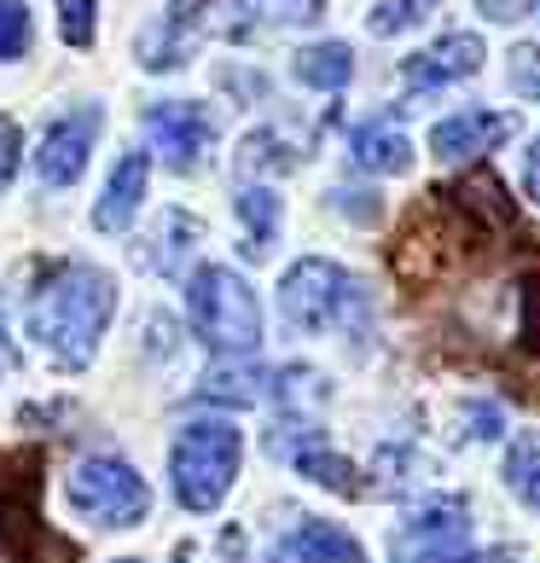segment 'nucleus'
<instances>
[{
  "mask_svg": "<svg viewBox=\"0 0 540 563\" xmlns=\"http://www.w3.org/2000/svg\"><path fill=\"white\" fill-rule=\"evenodd\" d=\"M524 186H529V198L540 203V140L529 145V157H524Z\"/></svg>",
  "mask_w": 540,
  "mask_h": 563,
  "instance_id": "29",
  "label": "nucleus"
},
{
  "mask_svg": "<svg viewBox=\"0 0 540 563\" xmlns=\"http://www.w3.org/2000/svg\"><path fill=\"white\" fill-rule=\"evenodd\" d=\"M279 314L297 331H366V290L326 256H302L279 279Z\"/></svg>",
  "mask_w": 540,
  "mask_h": 563,
  "instance_id": "2",
  "label": "nucleus"
},
{
  "mask_svg": "<svg viewBox=\"0 0 540 563\" xmlns=\"http://www.w3.org/2000/svg\"><path fill=\"white\" fill-rule=\"evenodd\" d=\"M465 412H471V424H476V430H471L476 442H494V435H506V412H500V407H483V401H471Z\"/></svg>",
  "mask_w": 540,
  "mask_h": 563,
  "instance_id": "25",
  "label": "nucleus"
},
{
  "mask_svg": "<svg viewBox=\"0 0 540 563\" xmlns=\"http://www.w3.org/2000/svg\"><path fill=\"white\" fill-rule=\"evenodd\" d=\"M524 349L540 354V279L524 285Z\"/></svg>",
  "mask_w": 540,
  "mask_h": 563,
  "instance_id": "26",
  "label": "nucleus"
},
{
  "mask_svg": "<svg viewBox=\"0 0 540 563\" xmlns=\"http://www.w3.org/2000/svg\"><path fill=\"white\" fill-rule=\"evenodd\" d=\"M511 88L517 93H535L540 99V47H511Z\"/></svg>",
  "mask_w": 540,
  "mask_h": 563,
  "instance_id": "23",
  "label": "nucleus"
},
{
  "mask_svg": "<svg viewBox=\"0 0 540 563\" xmlns=\"http://www.w3.org/2000/svg\"><path fill=\"white\" fill-rule=\"evenodd\" d=\"M453 203H460V210H476V216H494V227H511V203H506L494 175H471L460 192H453Z\"/></svg>",
  "mask_w": 540,
  "mask_h": 563,
  "instance_id": "19",
  "label": "nucleus"
},
{
  "mask_svg": "<svg viewBox=\"0 0 540 563\" xmlns=\"http://www.w3.org/2000/svg\"><path fill=\"white\" fill-rule=\"evenodd\" d=\"M476 7H483L488 18H517V12H511V0H476Z\"/></svg>",
  "mask_w": 540,
  "mask_h": 563,
  "instance_id": "30",
  "label": "nucleus"
},
{
  "mask_svg": "<svg viewBox=\"0 0 540 563\" xmlns=\"http://www.w3.org/2000/svg\"><path fill=\"white\" fill-rule=\"evenodd\" d=\"M117 314V279L93 262H53L30 290V338L58 372H81Z\"/></svg>",
  "mask_w": 540,
  "mask_h": 563,
  "instance_id": "1",
  "label": "nucleus"
},
{
  "mask_svg": "<svg viewBox=\"0 0 540 563\" xmlns=\"http://www.w3.org/2000/svg\"><path fill=\"white\" fill-rule=\"evenodd\" d=\"M430 7H442V0H384V7L372 12V35H401L412 24H425Z\"/></svg>",
  "mask_w": 540,
  "mask_h": 563,
  "instance_id": "20",
  "label": "nucleus"
},
{
  "mask_svg": "<svg viewBox=\"0 0 540 563\" xmlns=\"http://www.w3.org/2000/svg\"><path fill=\"white\" fill-rule=\"evenodd\" d=\"M517 122L506 111H460V117H442L430 129V145H436V157L442 163H471V157H483L494 152L500 140H511Z\"/></svg>",
  "mask_w": 540,
  "mask_h": 563,
  "instance_id": "11",
  "label": "nucleus"
},
{
  "mask_svg": "<svg viewBox=\"0 0 540 563\" xmlns=\"http://www.w3.org/2000/svg\"><path fill=\"white\" fill-rule=\"evenodd\" d=\"M186 320L216 354H256L262 343V302L233 267H198L186 279Z\"/></svg>",
  "mask_w": 540,
  "mask_h": 563,
  "instance_id": "3",
  "label": "nucleus"
},
{
  "mask_svg": "<svg viewBox=\"0 0 540 563\" xmlns=\"http://www.w3.org/2000/svg\"><path fill=\"white\" fill-rule=\"evenodd\" d=\"M18 163H24V140H18V122L0 117V186H12Z\"/></svg>",
  "mask_w": 540,
  "mask_h": 563,
  "instance_id": "24",
  "label": "nucleus"
},
{
  "mask_svg": "<svg viewBox=\"0 0 540 563\" xmlns=\"http://www.w3.org/2000/svg\"><path fill=\"white\" fill-rule=\"evenodd\" d=\"M145 134H152V152H163L169 169L192 175L216 140V122L192 99H157V106H145Z\"/></svg>",
  "mask_w": 540,
  "mask_h": 563,
  "instance_id": "8",
  "label": "nucleus"
},
{
  "mask_svg": "<svg viewBox=\"0 0 540 563\" xmlns=\"http://www.w3.org/2000/svg\"><path fill=\"white\" fill-rule=\"evenodd\" d=\"M203 7V0H175V24H186V18H192Z\"/></svg>",
  "mask_w": 540,
  "mask_h": 563,
  "instance_id": "31",
  "label": "nucleus"
},
{
  "mask_svg": "<svg viewBox=\"0 0 540 563\" xmlns=\"http://www.w3.org/2000/svg\"><path fill=\"white\" fill-rule=\"evenodd\" d=\"M274 453L285 459L290 471H302L308 483H320V488H331V494H361V483H355V465L326 442L320 430H290V435H274Z\"/></svg>",
  "mask_w": 540,
  "mask_h": 563,
  "instance_id": "10",
  "label": "nucleus"
},
{
  "mask_svg": "<svg viewBox=\"0 0 540 563\" xmlns=\"http://www.w3.org/2000/svg\"><path fill=\"white\" fill-rule=\"evenodd\" d=\"M290 70H297L302 88L338 93V88H349V76H355V53H349L343 41H315V47H302L290 58Z\"/></svg>",
  "mask_w": 540,
  "mask_h": 563,
  "instance_id": "15",
  "label": "nucleus"
},
{
  "mask_svg": "<svg viewBox=\"0 0 540 563\" xmlns=\"http://www.w3.org/2000/svg\"><path fill=\"white\" fill-rule=\"evenodd\" d=\"M349 157H355V169L366 175H407L412 169V145L401 129H389V122H366V129L349 134Z\"/></svg>",
  "mask_w": 540,
  "mask_h": 563,
  "instance_id": "14",
  "label": "nucleus"
},
{
  "mask_svg": "<svg viewBox=\"0 0 540 563\" xmlns=\"http://www.w3.org/2000/svg\"><path fill=\"white\" fill-rule=\"evenodd\" d=\"M93 30H99L93 0H58V35H65L70 47H93Z\"/></svg>",
  "mask_w": 540,
  "mask_h": 563,
  "instance_id": "21",
  "label": "nucleus"
},
{
  "mask_svg": "<svg viewBox=\"0 0 540 563\" xmlns=\"http://www.w3.org/2000/svg\"><path fill=\"white\" fill-rule=\"evenodd\" d=\"M99 129H106V111H99V106H76L65 117H53L47 129H41V145H35L41 186H70L81 169H88Z\"/></svg>",
  "mask_w": 540,
  "mask_h": 563,
  "instance_id": "7",
  "label": "nucleus"
},
{
  "mask_svg": "<svg viewBox=\"0 0 540 563\" xmlns=\"http://www.w3.org/2000/svg\"><path fill=\"white\" fill-rule=\"evenodd\" d=\"M7 372H18V343L7 331V314H0V378H7Z\"/></svg>",
  "mask_w": 540,
  "mask_h": 563,
  "instance_id": "28",
  "label": "nucleus"
},
{
  "mask_svg": "<svg viewBox=\"0 0 540 563\" xmlns=\"http://www.w3.org/2000/svg\"><path fill=\"white\" fill-rule=\"evenodd\" d=\"M338 210H343V216H355V221H378V216H384V203L372 198V192H338Z\"/></svg>",
  "mask_w": 540,
  "mask_h": 563,
  "instance_id": "27",
  "label": "nucleus"
},
{
  "mask_svg": "<svg viewBox=\"0 0 540 563\" xmlns=\"http://www.w3.org/2000/svg\"><path fill=\"white\" fill-rule=\"evenodd\" d=\"M290 563H366V547L349 529L338 523H326V517H302L297 529L285 534V547H279Z\"/></svg>",
  "mask_w": 540,
  "mask_h": 563,
  "instance_id": "13",
  "label": "nucleus"
},
{
  "mask_svg": "<svg viewBox=\"0 0 540 563\" xmlns=\"http://www.w3.org/2000/svg\"><path fill=\"white\" fill-rule=\"evenodd\" d=\"M145 180H152V157H145V152H129L117 163L111 180H106V192H99V203H93V227H99V233H122V227L140 216Z\"/></svg>",
  "mask_w": 540,
  "mask_h": 563,
  "instance_id": "12",
  "label": "nucleus"
},
{
  "mask_svg": "<svg viewBox=\"0 0 540 563\" xmlns=\"http://www.w3.org/2000/svg\"><path fill=\"white\" fill-rule=\"evenodd\" d=\"M65 494L70 506L99 529H140L145 511H152V488L145 476L117 453H93V459H76L70 476H65Z\"/></svg>",
  "mask_w": 540,
  "mask_h": 563,
  "instance_id": "5",
  "label": "nucleus"
},
{
  "mask_svg": "<svg viewBox=\"0 0 540 563\" xmlns=\"http://www.w3.org/2000/svg\"><path fill=\"white\" fill-rule=\"evenodd\" d=\"M239 459H244V435L221 419H198L175 435L169 448V476H175V499L186 511H216L227 488L239 476Z\"/></svg>",
  "mask_w": 540,
  "mask_h": 563,
  "instance_id": "4",
  "label": "nucleus"
},
{
  "mask_svg": "<svg viewBox=\"0 0 540 563\" xmlns=\"http://www.w3.org/2000/svg\"><path fill=\"white\" fill-rule=\"evenodd\" d=\"M30 47V12L24 0H0V58H18Z\"/></svg>",
  "mask_w": 540,
  "mask_h": 563,
  "instance_id": "22",
  "label": "nucleus"
},
{
  "mask_svg": "<svg viewBox=\"0 0 540 563\" xmlns=\"http://www.w3.org/2000/svg\"><path fill=\"white\" fill-rule=\"evenodd\" d=\"M535 12H540V0H535Z\"/></svg>",
  "mask_w": 540,
  "mask_h": 563,
  "instance_id": "32",
  "label": "nucleus"
},
{
  "mask_svg": "<svg viewBox=\"0 0 540 563\" xmlns=\"http://www.w3.org/2000/svg\"><path fill=\"white\" fill-rule=\"evenodd\" d=\"M389 563H476L471 547V506L460 494L430 499L407 517L389 540Z\"/></svg>",
  "mask_w": 540,
  "mask_h": 563,
  "instance_id": "6",
  "label": "nucleus"
},
{
  "mask_svg": "<svg viewBox=\"0 0 540 563\" xmlns=\"http://www.w3.org/2000/svg\"><path fill=\"white\" fill-rule=\"evenodd\" d=\"M506 488L540 517V442L535 435H524V442L506 453Z\"/></svg>",
  "mask_w": 540,
  "mask_h": 563,
  "instance_id": "18",
  "label": "nucleus"
},
{
  "mask_svg": "<svg viewBox=\"0 0 540 563\" xmlns=\"http://www.w3.org/2000/svg\"><path fill=\"white\" fill-rule=\"evenodd\" d=\"M239 221H244V250L262 256V250L279 239V198L267 192V186H244L239 192Z\"/></svg>",
  "mask_w": 540,
  "mask_h": 563,
  "instance_id": "17",
  "label": "nucleus"
},
{
  "mask_svg": "<svg viewBox=\"0 0 540 563\" xmlns=\"http://www.w3.org/2000/svg\"><path fill=\"white\" fill-rule=\"evenodd\" d=\"M198 395L203 401H227V407H256L267 395V378L256 366H216V372H203Z\"/></svg>",
  "mask_w": 540,
  "mask_h": 563,
  "instance_id": "16",
  "label": "nucleus"
},
{
  "mask_svg": "<svg viewBox=\"0 0 540 563\" xmlns=\"http://www.w3.org/2000/svg\"><path fill=\"white\" fill-rule=\"evenodd\" d=\"M483 58L488 53H483V41H476V35H442L436 47L412 53L401 65V76H407L412 93H436V88H453V81L476 76V70H483Z\"/></svg>",
  "mask_w": 540,
  "mask_h": 563,
  "instance_id": "9",
  "label": "nucleus"
}]
</instances>
